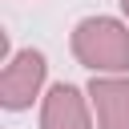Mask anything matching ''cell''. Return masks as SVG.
Wrapping results in <instances>:
<instances>
[{
    "label": "cell",
    "mask_w": 129,
    "mask_h": 129,
    "mask_svg": "<svg viewBox=\"0 0 129 129\" xmlns=\"http://www.w3.org/2000/svg\"><path fill=\"white\" fill-rule=\"evenodd\" d=\"M73 56L93 73L129 69V28L109 16H89L73 28Z\"/></svg>",
    "instance_id": "cell-1"
},
{
    "label": "cell",
    "mask_w": 129,
    "mask_h": 129,
    "mask_svg": "<svg viewBox=\"0 0 129 129\" xmlns=\"http://www.w3.org/2000/svg\"><path fill=\"white\" fill-rule=\"evenodd\" d=\"M44 69L48 64L36 48L16 52L8 60V69L0 73V105L4 109H28L32 97L40 93V85H44Z\"/></svg>",
    "instance_id": "cell-2"
},
{
    "label": "cell",
    "mask_w": 129,
    "mask_h": 129,
    "mask_svg": "<svg viewBox=\"0 0 129 129\" xmlns=\"http://www.w3.org/2000/svg\"><path fill=\"white\" fill-rule=\"evenodd\" d=\"M89 97L97 109V129H129V81L93 77Z\"/></svg>",
    "instance_id": "cell-3"
},
{
    "label": "cell",
    "mask_w": 129,
    "mask_h": 129,
    "mask_svg": "<svg viewBox=\"0 0 129 129\" xmlns=\"http://www.w3.org/2000/svg\"><path fill=\"white\" fill-rule=\"evenodd\" d=\"M40 129H89L85 97L73 85H52L40 109Z\"/></svg>",
    "instance_id": "cell-4"
},
{
    "label": "cell",
    "mask_w": 129,
    "mask_h": 129,
    "mask_svg": "<svg viewBox=\"0 0 129 129\" xmlns=\"http://www.w3.org/2000/svg\"><path fill=\"white\" fill-rule=\"evenodd\" d=\"M121 8H125V16H129V0H121Z\"/></svg>",
    "instance_id": "cell-5"
}]
</instances>
